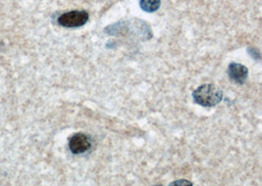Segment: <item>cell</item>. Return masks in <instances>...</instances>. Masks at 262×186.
Here are the masks:
<instances>
[{
	"mask_svg": "<svg viewBox=\"0 0 262 186\" xmlns=\"http://www.w3.org/2000/svg\"><path fill=\"white\" fill-rule=\"evenodd\" d=\"M91 147V140L84 133H77L73 135L69 141V148L73 154H83Z\"/></svg>",
	"mask_w": 262,
	"mask_h": 186,
	"instance_id": "3",
	"label": "cell"
},
{
	"mask_svg": "<svg viewBox=\"0 0 262 186\" xmlns=\"http://www.w3.org/2000/svg\"><path fill=\"white\" fill-rule=\"evenodd\" d=\"M185 184L190 185L191 183H190V182H188L187 180H179V181H176L174 183H172L171 185H185Z\"/></svg>",
	"mask_w": 262,
	"mask_h": 186,
	"instance_id": "6",
	"label": "cell"
},
{
	"mask_svg": "<svg viewBox=\"0 0 262 186\" xmlns=\"http://www.w3.org/2000/svg\"><path fill=\"white\" fill-rule=\"evenodd\" d=\"M88 14L86 11H70L61 15L57 20L59 25L65 28H79L87 24Z\"/></svg>",
	"mask_w": 262,
	"mask_h": 186,
	"instance_id": "2",
	"label": "cell"
},
{
	"mask_svg": "<svg viewBox=\"0 0 262 186\" xmlns=\"http://www.w3.org/2000/svg\"><path fill=\"white\" fill-rule=\"evenodd\" d=\"M160 0H141L140 6L141 8L147 13H152L158 10L160 7Z\"/></svg>",
	"mask_w": 262,
	"mask_h": 186,
	"instance_id": "5",
	"label": "cell"
},
{
	"mask_svg": "<svg viewBox=\"0 0 262 186\" xmlns=\"http://www.w3.org/2000/svg\"><path fill=\"white\" fill-rule=\"evenodd\" d=\"M228 76L238 85H244L248 77V69L239 63H231L228 67Z\"/></svg>",
	"mask_w": 262,
	"mask_h": 186,
	"instance_id": "4",
	"label": "cell"
},
{
	"mask_svg": "<svg viewBox=\"0 0 262 186\" xmlns=\"http://www.w3.org/2000/svg\"><path fill=\"white\" fill-rule=\"evenodd\" d=\"M192 98L204 107H213L223 99V91L215 85L207 84L198 87L192 92Z\"/></svg>",
	"mask_w": 262,
	"mask_h": 186,
	"instance_id": "1",
	"label": "cell"
}]
</instances>
